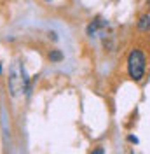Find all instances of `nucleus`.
<instances>
[{
  "label": "nucleus",
  "mask_w": 150,
  "mask_h": 154,
  "mask_svg": "<svg viewBox=\"0 0 150 154\" xmlns=\"http://www.w3.org/2000/svg\"><path fill=\"white\" fill-rule=\"evenodd\" d=\"M91 154H105V149L103 147H96V149H93V152Z\"/></svg>",
  "instance_id": "nucleus-5"
},
{
  "label": "nucleus",
  "mask_w": 150,
  "mask_h": 154,
  "mask_svg": "<svg viewBox=\"0 0 150 154\" xmlns=\"http://www.w3.org/2000/svg\"><path fill=\"white\" fill-rule=\"evenodd\" d=\"M138 30L143 33H148L150 32V14H141L138 19Z\"/></svg>",
  "instance_id": "nucleus-2"
},
{
  "label": "nucleus",
  "mask_w": 150,
  "mask_h": 154,
  "mask_svg": "<svg viewBox=\"0 0 150 154\" xmlns=\"http://www.w3.org/2000/svg\"><path fill=\"white\" fill-rule=\"evenodd\" d=\"M63 58H65V56H63V53H61L59 49H52V51L49 53V60H51L52 63H59Z\"/></svg>",
  "instance_id": "nucleus-4"
},
{
  "label": "nucleus",
  "mask_w": 150,
  "mask_h": 154,
  "mask_svg": "<svg viewBox=\"0 0 150 154\" xmlns=\"http://www.w3.org/2000/svg\"><path fill=\"white\" fill-rule=\"evenodd\" d=\"M44 2H51V0H44Z\"/></svg>",
  "instance_id": "nucleus-6"
},
{
  "label": "nucleus",
  "mask_w": 150,
  "mask_h": 154,
  "mask_svg": "<svg viewBox=\"0 0 150 154\" xmlns=\"http://www.w3.org/2000/svg\"><path fill=\"white\" fill-rule=\"evenodd\" d=\"M0 74H2V67H0Z\"/></svg>",
  "instance_id": "nucleus-7"
},
{
  "label": "nucleus",
  "mask_w": 150,
  "mask_h": 154,
  "mask_svg": "<svg viewBox=\"0 0 150 154\" xmlns=\"http://www.w3.org/2000/svg\"><path fill=\"white\" fill-rule=\"evenodd\" d=\"M105 25H106V21H103V19H100V18L94 19L93 23L87 26V35H93V33H96V30L101 28V26H105Z\"/></svg>",
  "instance_id": "nucleus-3"
},
{
  "label": "nucleus",
  "mask_w": 150,
  "mask_h": 154,
  "mask_svg": "<svg viewBox=\"0 0 150 154\" xmlns=\"http://www.w3.org/2000/svg\"><path fill=\"white\" fill-rule=\"evenodd\" d=\"M145 70H147V56L141 49L134 48L131 49L129 56H128V75L133 81H141L145 77Z\"/></svg>",
  "instance_id": "nucleus-1"
}]
</instances>
